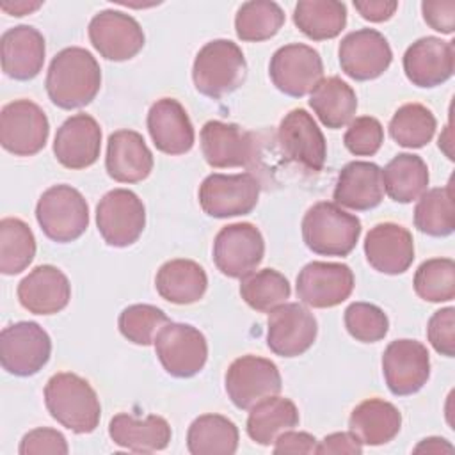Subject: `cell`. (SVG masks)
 Segmentation results:
<instances>
[{
	"label": "cell",
	"mask_w": 455,
	"mask_h": 455,
	"mask_svg": "<svg viewBox=\"0 0 455 455\" xmlns=\"http://www.w3.org/2000/svg\"><path fill=\"white\" fill-rule=\"evenodd\" d=\"M187 448L192 455H233L238 448V428L222 414H203L188 427Z\"/></svg>",
	"instance_id": "cell-35"
},
{
	"label": "cell",
	"mask_w": 455,
	"mask_h": 455,
	"mask_svg": "<svg viewBox=\"0 0 455 455\" xmlns=\"http://www.w3.org/2000/svg\"><path fill=\"white\" fill-rule=\"evenodd\" d=\"M284 25V12L279 4L270 0H251L238 7L235 32L238 39L259 43L274 37Z\"/></svg>",
	"instance_id": "cell-39"
},
{
	"label": "cell",
	"mask_w": 455,
	"mask_h": 455,
	"mask_svg": "<svg viewBox=\"0 0 455 455\" xmlns=\"http://www.w3.org/2000/svg\"><path fill=\"white\" fill-rule=\"evenodd\" d=\"M332 197L338 206L355 212L379 206L384 199L382 169L373 162H348L338 174Z\"/></svg>",
	"instance_id": "cell-27"
},
{
	"label": "cell",
	"mask_w": 455,
	"mask_h": 455,
	"mask_svg": "<svg viewBox=\"0 0 455 455\" xmlns=\"http://www.w3.org/2000/svg\"><path fill=\"white\" fill-rule=\"evenodd\" d=\"M354 283L348 265L311 261L297 275V297L311 307H334L350 297Z\"/></svg>",
	"instance_id": "cell-18"
},
{
	"label": "cell",
	"mask_w": 455,
	"mask_h": 455,
	"mask_svg": "<svg viewBox=\"0 0 455 455\" xmlns=\"http://www.w3.org/2000/svg\"><path fill=\"white\" fill-rule=\"evenodd\" d=\"M44 403L50 416L75 434H89L100 423V398L91 384L76 373L52 375L44 386Z\"/></svg>",
	"instance_id": "cell-2"
},
{
	"label": "cell",
	"mask_w": 455,
	"mask_h": 455,
	"mask_svg": "<svg viewBox=\"0 0 455 455\" xmlns=\"http://www.w3.org/2000/svg\"><path fill=\"white\" fill-rule=\"evenodd\" d=\"M155 286L162 299L183 306L203 299L208 288V277L199 263L178 258L165 261L158 268Z\"/></svg>",
	"instance_id": "cell-31"
},
{
	"label": "cell",
	"mask_w": 455,
	"mask_h": 455,
	"mask_svg": "<svg viewBox=\"0 0 455 455\" xmlns=\"http://www.w3.org/2000/svg\"><path fill=\"white\" fill-rule=\"evenodd\" d=\"M201 151L215 169L247 167L254 160L256 142L252 133L235 123L208 121L201 128Z\"/></svg>",
	"instance_id": "cell-21"
},
{
	"label": "cell",
	"mask_w": 455,
	"mask_h": 455,
	"mask_svg": "<svg viewBox=\"0 0 455 455\" xmlns=\"http://www.w3.org/2000/svg\"><path fill=\"white\" fill-rule=\"evenodd\" d=\"M355 11L368 21L382 23L387 21L398 9L395 0H354Z\"/></svg>",
	"instance_id": "cell-51"
},
{
	"label": "cell",
	"mask_w": 455,
	"mask_h": 455,
	"mask_svg": "<svg viewBox=\"0 0 455 455\" xmlns=\"http://www.w3.org/2000/svg\"><path fill=\"white\" fill-rule=\"evenodd\" d=\"M277 139L283 153L291 162L313 172L323 169L327 156L325 137L307 110H290L279 123Z\"/></svg>",
	"instance_id": "cell-19"
},
{
	"label": "cell",
	"mask_w": 455,
	"mask_h": 455,
	"mask_svg": "<svg viewBox=\"0 0 455 455\" xmlns=\"http://www.w3.org/2000/svg\"><path fill=\"white\" fill-rule=\"evenodd\" d=\"M361 236V220L329 201L313 204L302 219V238L320 256H347Z\"/></svg>",
	"instance_id": "cell-4"
},
{
	"label": "cell",
	"mask_w": 455,
	"mask_h": 455,
	"mask_svg": "<svg viewBox=\"0 0 455 455\" xmlns=\"http://www.w3.org/2000/svg\"><path fill=\"white\" fill-rule=\"evenodd\" d=\"M402 427L400 411L386 400L368 398L354 407L348 418L350 432L368 446H380L393 441Z\"/></svg>",
	"instance_id": "cell-30"
},
{
	"label": "cell",
	"mask_w": 455,
	"mask_h": 455,
	"mask_svg": "<svg viewBox=\"0 0 455 455\" xmlns=\"http://www.w3.org/2000/svg\"><path fill=\"white\" fill-rule=\"evenodd\" d=\"M36 256V238L28 224L16 217L0 220V272L16 275L23 272Z\"/></svg>",
	"instance_id": "cell-38"
},
{
	"label": "cell",
	"mask_w": 455,
	"mask_h": 455,
	"mask_svg": "<svg viewBox=\"0 0 455 455\" xmlns=\"http://www.w3.org/2000/svg\"><path fill=\"white\" fill-rule=\"evenodd\" d=\"M43 5V2H27V0H18V2H0V9L11 16H25L34 11H37Z\"/></svg>",
	"instance_id": "cell-53"
},
{
	"label": "cell",
	"mask_w": 455,
	"mask_h": 455,
	"mask_svg": "<svg viewBox=\"0 0 455 455\" xmlns=\"http://www.w3.org/2000/svg\"><path fill=\"white\" fill-rule=\"evenodd\" d=\"M309 107L320 123L331 130L348 124L357 110V96L354 89L339 76H327L309 94Z\"/></svg>",
	"instance_id": "cell-32"
},
{
	"label": "cell",
	"mask_w": 455,
	"mask_h": 455,
	"mask_svg": "<svg viewBox=\"0 0 455 455\" xmlns=\"http://www.w3.org/2000/svg\"><path fill=\"white\" fill-rule=\"evenodd\" d=\"M345 148L355 156L375 155L384 142V128L371 116H361L348 123L343 137Z\"/></svg>",
	"instance_id": "cell-45"
},
{
	"label": "cell",
	"mask_w": 455,
	"mask_h": 455,
	"mask_svg": "<svg viewBox=\"0 0 455 455\" xmlns=\"http://www.w3.org/2000/svg\"><path fill=\"white\" fill-rule=\"evenodd\" d=\"M199 204L215 219L251 213L259 197V181L251 172L210 174L199 185Z\"/></svg>",
	"instance_id": "cell-8"
},
{
	"label": "cell",
	"mask_w": 455,
	"mask_h": 455,
	"mask_svg": "<svg viewBox=\"0 0 455 455\" xmlns=\"http://www.w3.org/2000/svg\"><path fill=\"white\" fill-rule=\"evenodd\" d=\"M364 254L377 272L403 274L414 261V240L407 228L395 222L373 226L364 238Z\"/></svg>",
	"instance_id": "cell-23"
},
{
	"label": "cell",
	"mask_w": 455,
	"mask_h": 455,
	"mask_svg": "<svg viewBox=\"0 0 455 455\" xmlns=\"http://www.w3.org/2000/svg\"><path fill=\"white\" fill-rule=\"evenodd\" d=\"M101 149V128L89 114H75L68 117L57 130L53 153L60 165L68 169L91 167Z\"/></svg>",
	"instance_id": "cell-22"
},
{
	"label": "cell",
	"mask_w": 455,
	"mask_h": 455,
	"mask_svg": "<svg viewBox=\"0 0 455 455\" xmlns=\"http://www.w3.org/2000/svg\"><path fill=\"white\" fill-rule=\"evenodd\" d=\"M423 20L441 34L455 30V0H425L421 4Z\"/></svg>",
	"instance_id": "cell-48"
},
{
	"label": "cell",
	"mask_w": 455,
	"mask_h": 455,
	"mask_svg": "<svg viewBox=\"0 0 455 455\" xmlns=\"http://www.w3.org/2000/svg\"><path fill=\"white\" fill-rule=\"evenodd\" d=\"M293 23L313 41L332 39L347 25V5L338 0H300L293 9Z\"/></svg>",
	"instance_id": "cell-36"
},
{
	"label": "cell",
	"mask_w": 455,
	"mask_h": 455,
	"mask_svg": "<svg viewBox=\"0 0 455 455\" xmlns=\"http://www.w3.org/2000/svg\"><path fill=\"white\" fill-rule=\"evenodd\" d=\"M338 55L341 71L357 82L379 78L393 60L387 39L373 28L347 34L339 43Z\"/></svg>",
	"instance_id": "cell-17"
},
{
	"label": "cell",
	"mask_w": 455,
	"mask_h": 455,
	"mask_svg": "<svg viewBox=\"0 0 455 455\" xmlns=\"http://www.w3.org/2000/svg\"><path fill=\"white\" fill-rule=\"evenodd\" d=\"M247 76V62L240 46L229 39H213L196 55L192 80L203 96L220 100L236 91Z\"/></svg>",
	"instance_id": "cell-3"
},
{
	"label": "cell",
	"mask_w": 455,
	"mask_h": 455,
	"mask_svg": "<svg viewBox=\"0 0 455 455\" xmlns=\"http://www.w3.org/2000/svg\"><path fill=\"white\" fill-rule=\"evenodd\" d=\"M50 354L52 339L36 322H16L0 332V363L11 375H36L48 363Z\"/></svg>",
	"instance_id": "cell-7"
},
{
	"label": "cell",
	"mask_w": 455,
	"mask_h": 455,
	"mask_svg": "<svg viewBox=\"0 0 455 455\" xmlns=\"http://www.w3.org/2000/svg\"><path fill=\"white\" fill-rule=\"evenodd\" d=\"M290 293L291 288L288 279L274 268L252 270L240 279L242 299L252 309L261 313H270L277 306L284 304L286 299H290Z\"/></svg>",
	"instance_id": "cell-40"
},
{
	"label": "cell",
	"mask_w": 455,
	"mask_h": 455,
	"mask_svg": "<svg viewBox=\"0 0 455 455\" xmlns=\"http://www.w3.org/2000/svg\"><path fill=\"white\" fill-rule=\"evenodd\" d=\"M437 123L430 108L421 103L402 105L389 121L391 139L403 148H423L435 133Z\"/></svg>",
	"instance_id": "cell-41"
},
{
	"label": "cell",
	"mask_w": 455,
	"mask_h": 455,
	"mask_svg": "<svg viewBox=\"0 0 455 455\" xmlns=\"http://www.w3.org/2000/svg\"><path fill=\"white\" fill-rule=\"evenodd\" d=\"M318 455H361L363 453V443L348 430V432H334L325 435L318 444L316 451Z\"/></svg>",
	"instance_id": "cell-49"
},
{
	"label": "cell",
	"mask_w": 455,
	"mask_h": 455,
	"mask_svg": "<svg viewBox=\"0 0 455 455\" xmlns=\"http://www.w3.org/2000/svg\"><path fill=\"white\" fill-rule=\"evenodd\" d=\"M44 85L53 105L64 110L80 108L96 98L101 87V69L89 50L69 46L52 59Z\"/></svg>",
	"instance_id": "cell-1"
},
{
	"label": "cell",
	"mask_w": 455,
	"mask_h": 455,
	"mask_svg": "<svg viewBox=\"0 0 455 455\" xmlns=\"http://www.w3.org/2000/svg\"><path fill=\"white\" fill-rule=\"evenodd\" d=\"M268 75L272 84L291 98L311 94L323 76V62L320 53L307 44L291 43L274 52Z\"/></svg>",
	"instance_id": "cell-12"
},
{
	"label": "cell",
	"mask_w": 455,
	"mask_h": 455,
	"mask_svg": "<svg viewBox=\"0 0 455 455\" xmlns=\"http://www.w3.org/2000/svg\"><path fill=\"white\" fill-rule=\"evenodd\" d=\"M169 316L151 304H132L119 315L117 325L121 334L135 345H151L160 329L169 323Z\"/></svg>",
	"instance_id": "cell-43"
},
{
	"label": "cell",
	"mask_w": 455,
	"mask_h": 455,
	"mask_svg": "<svg viewBox=\"0 0 455 455\" xmlns=\"http://www.w3.org/2000/svg\"><path fill=\"white\" fill-rule=\"evenodd\" d=\"M71 299V284L66 274L53 265H39L18 284L20 304L34 315L62 311Z\"/></svg>",
	"instance_id": "cell-25"
},
{
	"label": "cell",
	"mask_w": 455,
	"mask_h": 455,
	"mask_svg": "<svg viewBox=\"0 0 455 455\" xmlns=\"http://www.w3.org/2000/svg\"><path fill=\"white\" fill-rule=\"evenodd\" d=\"M265 242L251 222L224 226L213 240V263L228 277L242 279L263 259Z\"/></svg>",
	"instance_id": "cell-13"
},
{
	"label": "cell",
	"mask_w": 455,
	"mask_h": 455,
	"mask_svg": "<svg viewBox=\"0 0 455 455\" xmlns=\"http://www.w3.org/2000/svg\"><path fill=\"white\" fill-rule=\"evenodd\" d=\"M414 226L428 236H448L455 229L451 181L419 196L414 208Z\"/></svg>",
	"instance_id": "cell-37"
},
{
	"label": "cell",
	"mask_w": 455,
	"mask_h": 455,
	"mask_svg": "<svg viewBox=\"0 0 455 455\" xmlns=\"http://www.w3.org/2000/svg\"><path fill=\"white\" fill-rule=\"evenodd\" d=\"M226 393L235 407L249 411L258 402L275 396L283 389L281 373L270 359L242 355L235 359L224 377Z\"/></svg>",
	"instance_id": "cell-10"
},
{
	"label": "cell",
	"mask_w": 455,
	"mask_h": 455,
	"mask_svg": "<svg viewBox=\"0 0 455 455\" xmlns=\"http://www.w3.org/2000/svg\"><path fill=\"white\" fill-rule=\"evenodd\" d=\"M2 71L14 80H32L44 64V37L30 25H18L0 37Z\"/></svg>",
	"instance_id": "cell-26"
},
{
	"label": "cell",
	"mask_w": 455,
	"mask_h": 455,
	"mask_svg": "<svg viewBox=\"0 0 455 455\" xmlns=\"http://www.w3.org/2000/svg\"><path fill=\"white\" fill-rule=\"evenodd\" d=\"M343 320L348 334L363 343L380 341L389 331L386 313L370 302H352L345 309Z\"/></svg>",
	"instance_id": "cell-44"
},
{
	"label": "cell",
	"mask_w": 455,
	"mask_h": 455,
	"mask_svg": "<svg viewBox=\"0 0 455 455\" xmlns=\"http://www.w3.org/2000/svg\"><path fill=\"white\" fill-rule=\"evenodd\" d=\"M36 219L50 240L68 243L85 233L89 206L85 197L71 185H53L41 194Z\"/></svg>",
	"instance_id": "cell-5"
},
{
	"label": "cell",
	"mask_w": 455,
	"mask_h": 455,
	"mask_svg": "<svg viewBox=\"0 0 455 455\" xmlns=\"http://www.w3.org/2000/svg\"><path fill=\"white\" fill-rule=\"evenodd\" d=\"M316 318L299 302L277 306L267 320V345L281 357H297L309 350L316 339Z\"/></svg>",
	"instance_id": "cell-14"
},
{
	"label": "cell",
	"mask_w": 455,
	"mask_h": 455,
	"mask_svg": "<svg viewBox=\"0 0 455 455\" xmlns=\"http://www.w3.org/2000/svg\"><path fill=\"white\" fill-rule=\"evenodd\" d=\"M382 373L387 389L396 396L418 393L430 377V355L416 339H395L382 354Z\"/></svg>",
	"instance_id": "cell-15"
},
{
	"label": "cell",
	"mask_w": 455,
	"mask_h": 455,
	"mask_svg": "<svg viewBox=\"0 0 455 455\" xmlns=\"http://www.w3.org/2000/svg\"><path fill=\"white\" fill-rule=\"evenodd\" d=\"M50 133V123L43 108L30 100H14L0 112V144L16 156L39 153Z\"/></svg>",
	"instance_id": "cell-11"
},
{
	"label": "cell",
	"mask_w": 455,
	"mask_h": 455,
	"mask_svg": "<svg viewBox=\"0 0 455 455\" xmlns=\"http://www.w3.org/2000/svg\"><path fill=\"white\" fill-rule=\"evenodd\" d=\"M249 411L247 434L261 446L274 444L283 432L299 425V409L290 398L268 396Z\"/></svg>",
	"instance_id": "cell-33"
},
{
	"label": "cell",
	"mask_w": 455,
	"mask_h": 455,
	"mask_svg": "<svg viewBox=\"0 0 455 455\" xmlns=\"http://www.w3.org/2000/svg\"><path fill=\"white\" fill-rule=\"evenodd\" d=\"M427 338L434 350L441 355L453 357L455 354V309L443 307L435 311L427 325Z\"/></svg>",
	"instance_id": "cell-46"
},
{
	"label": "cell",
	"mask_w": 455,
	"mask_h": 455,
	"mask_svg": "<svg viewBox=\"0 0 455 455\" xmlns=\"http://www.w3.org/2000/svg\"><path fill=\"white\" fill-rule=\"evenodd\" d=\"M428 167L418 155L400 153L382 169L384 192L396 203H412L428 187Z\"/></svg>",
	"instance_id": "cell-34"
},
{
	"label": "cell",
	"mask_w": 455,
	"mask_h": 455,
	"mask_svg": "<svg viewBox=\"0 0 455 455\" xmlns=\"http://www.w3.org/2000/svg\"><path fill=\"white\" fill-rule=\"evenodd\" d=\"M414 453H432V455L453 453V446L443 437H427L414 448Z\"/></svg>",
	"instance_id": "cell-52"
},
{
	"label": "cell",
	"mask_w": 455,
	"mask_h": 455,
	"mask_svg": "<svg viewBox=\"0 0 455 455\" xmlns=\"http://www.w3.org/2000/svg\"><path fill=\"white\" fill-rule=\"evenodd\" d=\"M155 352L164 370L178 379L197 375L208 359L204 334L188 323H165L156 334Z\"/></svg>",
	"instance_id": "cell-6"
},
{
	"label": "cell",
	"mask_w": 455,
	"mask_h": 455,
	"mask_svg": "<svg viewBox=\"0 0 455 455\" xmlns=\"http://www.w3.org/2000/svg\"><path fill=\"white\" fill-rule=\"evenodd\" d=\"M96 226L108 245L128 247L135 243L144 231V203L128 188H114L107 192L96 206Z\"/></svg>",
	"instance_id": "cell-9"
},
{
	"label": "cell",
	"mask_w": 455,
	"mask_h": 455,
	"mask_svg": "<svg viewBox=\"0 0 455 455\" xmlns=\"http://www.w3.org/2000/svg\"><path fill=\"white\" fill-rule=\"evenodd\" d=\"M148 132L155 148L172 156L188 153L196 140L192 121L183 105L174 98H162L151 105Z\"/></svg>",
	"instance_id": "cell-24"
},
{
	"label": "cell",
	"mask_w": 455,
	"mask_h": 455,
	"mask_svg": "<svg viewBox=\"0 0 455 455\" xmlns=\"http://www.w3.org/2000/svg\"><path fill=\"white\" fill-rule=\"evenodd\" d=\"M105 167L119 183H137L153 171V153L142 135L133 130H117L108 137Z\"/></svg>",
	"instance_id": "cell-28"
},
{
	"label": "cell",
	"mask_w": 455,
	"mask_h": 455,
	"mask_svg": "<svg viewBox=\"0 0 455 455\" xmlns=\"http://www.w3.org/2000/svg\"><path fill=\"white\" fill-rule=\"evenodd\" d=\"M87 32L94 50L114 62L133 59L144 46V32L139 21L121 11H100L92 16Z\"/></svg>",
	"instance_id": "cell-16"
},
{
	"label": "cell",
	"mask_w": 455,
	"mask_h": 455,
	"mask_svg": "<svg viewBox=\"0 0 455 455\" xmlns=\"http://www.w3.org/2000/svg\"><path fill=\"white\" fill-rule=\"evenodd\" d=\"M316 451V439L307 432H295L286 430L283 432L274 443V453H315Z\"/></svg>",
	"instance_id": "cell-50"
},
{
	"label": "cell",
	"mask_w": 455,
	"mask_h": 455,
	"mask_svg": "<svg viewBox=\"0 0 455 455\" xmlns=\"http://www.w3.org/2000/svg\"><path fill=\"white\" fill-rule=\"evenodd\" d=\"M108 435L114 444L135 453H151L167 448L172 432L162 416L149 414L144 419L132 414H116L108 423Z\"/></svg>",
	"instance_id": "cell-29"
},
{
	"label": "cell",
	"mask_w": 455,
	"mask_h": 455,
	"mask_svg": "<svg viewBox=\"0 0 455 455\" xmlns=\"http://www.w3.org/2000/svg\"><path fill=\"white\" fill-rule=\"evenodd\" d=\"M455 69L453 41L427 36L414 41L403 53V71L418 87H437L451 78Z\"/></svg>",
	"instance_id": "cell-20"
},
{
	"label": "cell",
	"mask_w": 455,
	"mask_h": 455,
	"mask_svg": "<svg viewBox=\"0 0 455 455\" xmlns=\"http://www.w3.org/2000/svg\"><path fill=\"white\" fill-rule=\"evenodd\" d=\"M18 451L20 455H44V453L66 455L69 448H68L66 437L59 430L41 427L23 435Z\"/></svg>",
	"instance_id": "cell-47"
},
{
	"label": "cell",
	"mask_w": 455,
	"mask_h": 455,
	"mask_svg": "<svg viewBox=\"0 0 455 455\" xmlns=\"http://www.w3.org/2000/svg\"><path fill=\"white\" fill-rule=\"evenodd\" d=\"M414 291L427 302H448L455 297V263L451 258L423 261L414 274Z\"/></svg>",
	"instance_id": "cell-42"
}]
</instances>
